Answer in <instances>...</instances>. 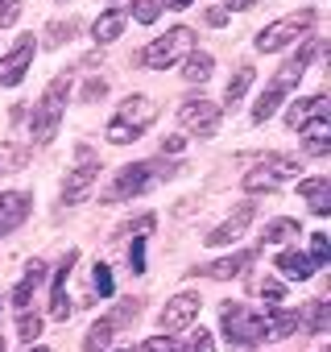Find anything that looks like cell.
Segmentation results:
<instances>
[{
	"instance_id": "ab89813d",
	"label": "cell",
	"mask_w": 331,
	"mask_h": 352,
	"mask_svg": "<svg viewBox=\"0 0 331 352\" xmlns=\"http://www.w3.org/2000/svg\"><path fill=\"white\" fill-rule=\"evenodd\" d=\"M183 149H187V141H183V137H166V141H161V153H170V157H174V153H183Z\"/></svg>"
},
{
	"instance_id": "cb8c5ba5",
	"label": "cell",
	"mask_w": 331,
	"mask_h": 352,
	"mask_svg": "<svg viewBox=\"0 0 331 352\" xmlns=\"http://www.w3.org/2000/svg\"><path fill=\"white\" fill-rule=\"evenodd\" d=\"M298 327H306V331H327V302L323 298H315V302H306L302 311H298Z\"/></svg>"
},
{
	"instance_id": "ba28073f",
	"label": "cell",
	"mask_w": 331,
	"mask_h": 352,
	"mask_svg": "<svg viewBox=\"0 0 331 352\" xmlns=\"http://www.w3.org/2000/svg\"><path fill=\"white\" fill-rule=\"evenodd\" d=\"M157 174H161L157 162H133V166H124V170L116 174V183L104 191V199H133V195H145V191L157 183Z\"/></svg>"
},
{
	"instance_id": "52a82bcc",
	"label": "cell",
	"mask_w": 331,
	"mask_h": 352,
	"mask_svg": "<svg viewBox=\"0 0 331 352\" xmlns=\"http://www.w3.org/2000/svg\"><path fill=\"white\" fill-rule=\"evenodd\" d=\"M298 133L306 137V153L310 157H323L327 153V145H331V100L327 96H315L310 100V112L298 124Z\"/></svg>"
},
{
	"instance_id": "7402d4cb",
	"label": "cell",
	"mask_w": 331,
	"mask_h": 352,
	"mask_svg": "<svg viewBox=\"0 0 331 352\" xmlns=\"http://www.w3.org/2000/svg\"><path fill=\"white\" fill-rule=\"evenodd\" d=\"M42 278H46V265H42V261H30V265H25V278H21L17 290H13V307H30V294L38 290Z\"/></svg>"
},
{
	"instance_id": "ac0fdd59",
	"label": "cell",
	"mask_w": 331,
	"mask_h": 352,
	"mask_svg": "<svg viewBox=\"0 0 331 352\" xmlns=\"http://www.w3.org/2000/svg\"><path fill=\"white\" fill-rule=\"evenodd\" d=\"M257 261V249H244V253H236V257H224V261H212L207 270H203V278H216V282H228V278H236V274H244L249 265Z\"/></svg>"
},
{
	"instance_id": "4dcf8cb0",
	"label": "cell",
	"mask_w": 331,
	"mask_h": 352,
	"mask_svg": "<svg viewBox=\"0 0 331 352\" xmlns=\"http://www.w3.org/2000/svg\"><path fill=\"white\" fill-rule=\"evenodd\" d=\"M310 100H315V96H310ZM310 100H294V104L286 108V124H290V129H298V124L306 120V112H310Z\"/></svg>"
},
{
	"instance_id": "1f68e13d",
	"label": "cell",
	"mask_w": 331,
	"mask_h": 352,
	"mask_svg": "<svg viewBox=\"0 0 331 352\" xmlns=\"http://www.w3.org/2000/svg\"><path fill=\"white\" fill-rule=\"evenodd\" d=\"M137 352H183V348H179V344H174L170 336H153V340H145V344H141Z\"/></svg>"
},
{
	"instance_id": "60d3db41",
	"label": "cell",
	"mask_w": 331,
	"mask_h": 352,
	"mask_svg": "<svg viewBox=\"0 0 331 352\" xmlns=\"http://www.w3.org/2000/svg\"><path fill=\"white\" fill-rule=\"evenodd\" d=\"M207 25H216V30H220V25H228V17H224V9H207Z\"/></svg>"
},
{
	"instance_id": "b9f144b4",
	"label": "cell",
	"mask_w": 331,
	"mask_h": 352,
	"mask_svg": "<svg viewBox=\"0 0 331 352\" xmlns=\"http://www.w3.org/2000/svg\"><path fill=\"white\" fill-rule=\"evenodd\" d=\"M104 91H108V83H104V79H100V83H87V91H83V96H87V100H100V96H104Z\"/></svg>"
},
{
	"instance_id": "2e32d148",
	"label": "cell",
	"mask_w": 331,
	"mask_h": 352,
	"mask_svg": "<svg viewBox=\"0 0 331 352\" xmlns=\"http://www.w3.org/2000/svg\"><path fill=\"white\" fill-rule=\"evenodd\" d=\"M25 216H30V195H21V191H5V195H0V236L13 232Z\"/></svg>"
},
{
	"instance_id": "277c9868",
	"label": "cell",
	"mask_w": 331,
	"mask_h": 352,
	"mask_svg": "<svg viewBox=\"0 0 331 352\" xmlns=\"http://www.w3.org/2000/svg\"><path fill=\"white\" fill-rule=\"evenodd\" d=\"M67 96H71V79L58 75V79L46 87L42 104L34 108V141H38V145H50V141H54V133H58V124H62V112H67Z\"/></svg>"
},
{
	"instance_id": "5b68a950",
	"label": "cell",
	"mask_w": 331,
	"mask_h": 352,
	"mask_svg": "<svg viewBox=\"0 0 331 352\" xmlns=\"http://www.w3.org/2000/svg\"><path fill=\"white\" fill-rule=\"evenodd\" d=\"M195 50V34L187 30V25H174V30H166L161 38H153L149 46H145V67H153V71H170L179 58H187Z\"/></svg>"
},
{
	"instance_id": "3957f363",
	"label": "cell",
	"mask_w": 331,
	"mask_h": 352,
	"mask_svg": "<svg viewBox=\"0 0 331 352\" xmlns=\"http://www.w3.org/2000/svg\"><path fill=\"white\" fill-rule=\"evenodd\" d=\"M153 120H157L153 100H149V96H128V100H120L116 116L108 120V141H112V145H128V141H137Z\"/></svg>"
},
{
	"instance_id": "836d02e7",
	"label": "cell",
	"mask_w": 331,
	"mask_h": 352,
	"mask_svg": "<svg viewBox=\"0 0 331 352\" xmlns=\"http://www.w3.org/2000/svg\"><path fill=\"white\" fill-rule=\"evenodd\" d=\"M128 265H133V274H145V236L133 241V249H128Z\"/></svg>"
},
{
	"instance_id": "8992f818",
	"label": "cell",
	"mask_w": 331,
	"mask_h": 352,
	"mask_svg": "<svg viewBox=\"0 0 331 352\" xmlns=\"http://www.w3.org/2000/svg\"><path fill=\"white\" fill-rule=\"evenodd\" d=\"M310 25H315V13H310V9L290 13V17H282V21H273V25H265V30L257 34V50H261V54H273V50H282V46H294Z\"/></svg>"
},
{
	"instance_id": "9a60e30c",
	"label": "cell",
	"mask_w": 331,
	"mask_h": 352,
	"mask_svg": "<svg viewBox=\"0 0 331 352\" xmlns=\"http://www.w3.org/2000/svg\"><path fill=\"white\" fill-rule=\"evenodd\" d=\"M75 261H79V253L71 249V253L62 257L58 274H54V290H50V315H54V319H71V298H67V282H71V270H75Z\"/></svg>"
},
{
	"instance_id": "30bf717a",
	"label": "cell",
	"mask_w": 331,
	"mask_h": 352,
	"mask_svg": "<svg viewBox=\"0 0 331 352\" xmlns=\"http://www.w3.org/2000/svg\"><path fill=\"white\" fill-rule=\"evenodd\" d=\"M100 179V157L91 153V149H79V166L67 174V187H62V204H79V199H87V191H91V183Z\"/></svg>"
},
{
	"instance_id": "f546056e",
	"label": "cell",
	"mask_w": 331,
	"mask_h": 352,
	"mask_svg": "<svg viewBox=\"0 0 331 352\" xmlns=\"http://www.w3.org/2000/svg\"><path fill=\"white\" fill-rule=\"evenodd\" d=\"M310 261H315V265H327V261H331V241H327L323 232L310 236Z\"/></svg>"
},
{
	"instance_id": "9c48e42d",
	"label": "cell",
	"mask_w": 331,
	"mask_h": 352,
	"mask_svg": "<svg viewBox=\"0 0 331 352\" xmlns=\"http://www.w3.org/2000/svg\"><path fill=\"white\" fill-rule=\"evenodd\" d=\"M286 179H298V157L273 153V157H265L257 170L244 174V191H273V187L286 183Z\"/></svg>"
},
{
	"instance_id": "8d00e7d4",
	"label": "cell",
	"mask_w": 331,
	"mask_h": 352,
	"mask_svg": "<svg viewBox=\"0 0 331 352\" xmlns=\"http://www.w3.org/2000/svg\"><path fill=\"white\" fill-rule=\"evenodd\" d=\"M21 13V0H0V25H13Z\"/></svg>"
},
{
	"instance_id": "484cf974",
	"label": "cell",
	"mask_w": 331,
	"mask_h": 352,
	"mask_svg": "<svg viewBox=\"0 0 331 352\" xmlns=\"http://www.w3.org/2000/svg\"><path fill=\"white\" fill-rule=\"evenodd\" d=\"M108 340H112V319H100V323L87 327V336H83V352H104Z\"/></svg>"
},
{
	"instance_id": "603a6c76",
	"label": "cell",
	"mask_w": 331,
	"mask_h": 352,
	"mask_svg": "<svg viewBox=\"0 0 331 352\" xmlns=\"http://www.w3.org/2000/svg\"><path fill=\"white\" fill-rule=\"evenodd\" d=\"M253 79H257V75H253V67H249V63H244V67H236V75H232V83H228V91H224V104H228V108H236V104L244 100V91L253 87Z\"/></svg>"
},
{
	"instance_id": "f6af8a7d",
	"label": "cell",
	"mask_w": 331,
	"mask_h": 352,
	"mask_svg": "<svg viewBox=\"0 0 331 352\" xmlns=\"http://www.w3.org/2000/svg\"><path fill=\"white\" fill-rule=\"evenodd\" d=\"M120 5H128V0H112V9H120Z\"/></svg>"
},
{
	"instance_id": "f35d334b",
	"label": "cell",
	"mask_w": 331,
	"mask_h": 352,
	"mask_svg": "<svg viewBox=\"0 0 331 352\" xmlns=\"http://www.w3.org/2000/svg\"><path fill=\"white\" fill-rule=\"evenodd\" d=\"M261 294H265V298H269V302H282V298H286V286H282V282H273V278H269V282H261Z\"/></svg>"
},
{
	"instance_id": "4fadbf2b",
	"label": "cell",
	"mask_w": 331,
	"mask_h": 352,
	"mask_svg": "<svg viewBox=\"0 0 331 352\" xmlns=\"http://www.w3.org/2000/svg\"><path fill=\"white\" fill-rule=\"evenodd\" d=\"M195 315H199V294H174L161 307L157 323H161V331H179V327H191Z\"/></svg>"
},
{
	"instance_id": "44dd1931",
	"label": "cell",
	"mask_w": 331,
	"mask_h": 352,
	"mask_svg": "<svg viewBox=\"0 0 331 352\" xmlns=\"http://www.w3.org/2000/svg\"><path fill=\"white\" fill-rule=\"evenodd\" d=\"M120 30H124V13H120V9H108V13L91 25V38H95L100 46H108V42L120 38Z\"/></svg>"
},
{
	"instance_id": "d590c367",
	"label": "cell",
	"mask_w": 331,
	"mask_h": 352,
	"mask_svg": "<svg viewBox=\"0 0 331 352\" xmlns=\"http://www.w3.org/2000/svg\"><path fill=\"white\" fill-rule=\"evenodd\" d=\"M62 38H67V42L75 38V21H67V25H62V21H54V25H50V34H46V42H62Z\"/></svg>"
},
{
	"instance_id": "5bb4252c",
	"label": "cell",
	"mask_w": 331,
	"mask_h": 352,
	"mask_svg": "<svg viewBox=\"0 0 331 352\" xmlns=\"http://www.w3.org/2000/svg\"><path fill=\"white\" fill-rule=\"evenodd\" d=\"M253 212H257L253 204H240V208H232V216H228L220 228H212V232H207V245H212V249H224V245L240 241V232L253 224Z\"/></svg>"
},
{
	"instance_id": "d6a6232c",
	"label": "cell",
	"mask_w": 331,
	"mask_h": 352,
	"mask_svg": "<svg viewBox=\"0 0 331 352\" xmlns=\"http://www.w3.org/2000/svg\"><path fill=\"white\" fill-rule=\"evenodd\" d=\"M157 13H161V0H137V21L141 25L157 21Z\"/></svg>"
},
{
	"instance_id": "e0dca14e",
	"label": "cell",
	"mask_w": 331,
	"mask_h": 352,
	"mask_svg": "<svg viewBox=\"0 0 331 352\" xmlns=\"http://www.w3.org/2000/svg\"><path fill=\"white\" fill-rule=\"evenodd\" d=\"M298 195L310 204V212L315 216H331V179H306V183H298Z\"/></svg>"
},
{
	"instance_id": "f1b7e54d",
	"label": "cell",
	"mask_w": 331,
	"mask_h": 352,
	"mask_svg": "<svg viewBox=\"0 0 331 352\" xmlns=\"http://www.w3.org/2000/svg\"><path fill=\"white\" fill-rule=\"evenodd\" d=\"M91 290H95L100 298H112V290H116L112 270H108V265H100V261H95V270H91Z\"/></svg>"
},
{
	"instance_id": "d6986e66",
	"label": "cell",
	"mask_w": 331,
	"mask_h": 352,
	"mask_svg": "<svg viewBox=\"0 0 331 352\" xmlns=\"http://www.w3.org/2000/svg\"><path fill=\"white\" fill-rule=\"evenodd\" d=\"M212 71H216V58L203 54V50H191L187 63H183V79H187V83H207Z\"/></svg>"
},
{
	"instance_id": "d4e9b609",
	"label": "cell",
	"mask_w": 331,
	"mask_h": 352,
	"mask_svg": "<svg viewBox=\"0 0 331 352\" xmlns=\"http://www.w3.org/2000/svg\"><path fill=\"white\" fill-rule=\"evenodd\" d=\"M265 323H269V336H273V340H282V336L298 331V311H269V315H265Z\"/></svg>"
},
{
	"instance_id": "7dc6e473",
	"label": "cell",
	"mask_w": 331,
	"mask_h": 352,
	"mask_svg": "<svg viewBox=\"0 0 331 352\" xmlns=\"http://www.w3.org/2000/svg\"><path fill=\"white\" fill-rule=\"evenodd\" d=\"M0 352H5V340H0Z\"/></svg>"
},
{
	"instance_id": "83f0119b",
	"label": "cell",
	"mask_w": 331,
	"mask_h": 352,
	"mask_svg": "<svg viewBox=\"0 0 331 352\" xmlns=\"http://www.w3.org/2000/svg\"><path fill=\"white\" fill-rule=\"evenodd\" d=\"M294 232H298V220H273V224L265 228L261 245H277V241H286V236H294Z\"/></svg>"
},
{
	"instance_id": "74e56055",
	"label": "cell",
	"mask_w": 331,
	"mask_h": 352,
	"mask_svg": "<svg viewBox=\"0 0 331 352\" xmlns=\"http://www.w3.org/2000/svg\"><path fill=\"white\" fill-rule=\"evenodd\" d=\"M187 352H216V344H212V331H203V327H199V331H195V340H191V348H187Z\"/></svg>"
},
{
	"instance_id": "8fae6325",
	"label": "cell",
	"mask_w": 331,
	"mask_h": 352,
	"mask_svg": "<svg viewBox=\"0 0 331 352\" xmlns=\"http://www.w3.org/2000/svg\"><path fill=\"white\" fill-rule=\"evenodd\" d=\"M34 34H21L17 38V46L0 58V87H17L21 79H25V71H30V63H34Z\"/></svg>"
},
{
	"instance_id": "7a4b0ae2",
	"label": "cell",
	"mask_w": 331,
	"mask_h": 352,
	"mask_svg": "<svg viewBox=\"0 0 331 352\" xmlns=\"http://www.w3.org/2000/svg\"><path fill=\"white\" fill-rule=\"evenodd\" d=\"M220 323H224V336H228V348L232 352H253L265 336H269V323L261 311H249L240 302H224L220 307Z\"/></svg>"
},
{
	"instance_id": "ee69618b",
	"label": "cell",
	"mask_w": 331,
	"mask_h": 352,
	"mask_svg": "<svg viewBox=\"0 0 331 352\" xmlns=\"http://www.w3.org/2000/svg\"><path fill=\"white\" fill-rule=\"evenodd\" d=\"M166 5H170V9H187V5H191V0H166Z\"/></svg>"
},
{
	"instance_id": "c3c4849f",
	"label": "cell",
	"mask_w": 331,
	"mask_h": 352,
	"mask_svg": "<svg viewBox=\"0 0 331 352\" xmlns=\"http://www.w3.org/2000/svg\"><path fill=\"white\" fill-rule=\"evenodd\" d=\"M323 352H327V348H323Z\"/></svg>"
},
{
	"instance_id": "7c38bea8",
	"label": "cell",
	"mask_w": 331,
	"mask_h": 352,
	"mask_svg": "<svg viewBox=\"0 0 331 352\" xmlns=\"http://www.w3.org/2000/svg\"><path fill=\"white\" fill-rule=\"evenodd\" d=\"M179 120H183V129H191V133H199V137H212V133L220 129L224 112H220L212 100H187V104L179 108Z\"/></svg>"
},
{
	"instance_id": "e575fe53",
	"label": "cell",
	"mask_w": 331,
	"mask_h": 352,
	"mask_svg": "<svg viewBox=\"0 0 331 352\" xmlns=\"http://www.w3.org/2000/svg\"><path fill=\"white\" fill-rule=\"evenodd\" d=\"M38 336H42V319H38V315H21V340L34 344Z\"/></svg>"
},
{
	"instance_id": "4316f807",
	"label": "cell",
	"mask_w": 331,
	"mask_h": 352,
	"mask_svg": "<svg viewBox=\"0 0 331 352\" xmlns=\"http://www.w3.org/2000/svg\"><path fill=\"white\" fill-rule=\"evenodd\" d=\"M25 162H30V149H25V145H0V174L21 170Z\"/></svg>"
},
{
	"instance_id": "ffe728a7",
	"label": "cell",
	"mask_w": 331,
	"mask_h": 352,
	"mask_svg": "<svg viewBox=\"0 0 331 352\" xmlns=\"http://www.w3.org/2000/svg\"><path fill=\"white\" fill-rule=\"evenodd\" d=\"M277 270L282 274H290V278H298V282H306L319 265L306 257V253H294V249H286V253H277Z\"/></svg>"
},
{
	"instance_id": "7bdbcfd3",
	"label": "cell",
	"mask_w": 331,
	"mask_h": 352,
	"mask_svg": "<svg viewBox=\"0 0 331 352\" xmlns=\"http://www.w3.org/2000/svg\"><path fill=\"white\" fill-rule=\"evenodd\" d=\"M224 5H228V9H249L253 0H224Z\"/></svg>"
},
{
	"instance_id": "6da1fadb",
	"label": "cell",
	"mask_w": 331,
	"mask_h": 352,
	"mask_svg": "<svg viewBox=\"0 0 331 352\" xmlns=\"http://www.w3.org/2000/svg\"><path fill=\"white\" fill-rule=\"evenodd\" d=\"M319 50H323V42H302V46H298V50H294V54H290V58H286L282 67H277L273 83H269V87H265V96H261V100L253 104V124H265V120H269V116L277 112L282 96H286V91H290V87H294V83L302 79L306 63H310V58H315Z\"/></svg>"
},
{
	"instance_id": "bcb514c9",
	"label": "cell",
	"mask_w": 331,
	"mask_h": 352,
	"mask_svg": "<svg viewBox=\"0 0 331 352\" xmlns=\"http://www.w3.org/2000/svg\"><path fill=\"white\" fill-rule=\"evenodd\" d=\"M30 352H50V348H30Z\"/></svg>"
}]
</instances>
